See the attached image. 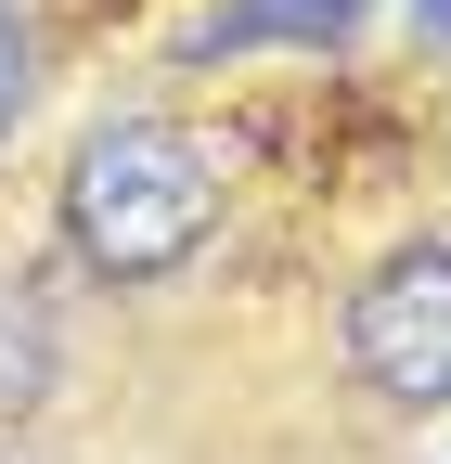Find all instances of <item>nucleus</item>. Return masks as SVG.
Here are the masks:
<instances>
[{"label":"nucleus","instance_id":"nucleus-1","mask_svg":"<svg viewBox=\"0 0 451 464\" xmlns=\"http://www.w3.org/2000/svg\"><path fill=\"white\" fill-rule=\"evenodd\" d=\"M52 207H65L78 271H103V284H168V271L206 246V219H219L206 155H194L181 130H155V116H103V130H78Z\"/></svg>","mask_w":451,"mask_h":464},{"label":"nucleus","instance_id":"nucleus-2","mask_svg":"<svg viewBox=\"0 0 451 464\" xmlns=\"http://www.w3.org/2000/svg\"><path fill=\"white\" fill-rule=\"evenodd\" d=\"M349 374L387 413H451V246H400L349 284Z\"/></svg>","mask_w":451,"mask_h":464},{"label":"nucleus","instance_id":"nucleus-3","mask_svg":"<svg viewBox=\"0 0 451 464\" xmlns=\"http://www.w3.org/2000/svg\"><path fill=\"white\" fill-rule=\"evenodd\" d=\"M52 387H65V323H52V297H39V284H14V271H0V426H26Z\"/></svg>","mask_w":451,"mask_h":464},{"label":"nucleus","instance_id":"nucleus-4","mask_svg":"<svg viewBox=\"0 0 451 464\" xmlns=\"http://www.w3.org/2000/svg\"><path fill=\"white\" fill-rule=\"evenodd\" d=\"M361 14H374V0H233V14H206L181 52L219 65V52H258V39H349Z\"/></svg>","mask_w":451,"mask_h":464},{"label":"nucleus","instance_id":"nucleus-5","mask_svg":"<svg viewBox=\"0 0 451 464\" xmlns=\"http://www.w3.org/2000/svg\"><path fill=\"white\" fill-rule=\"evenodd\" d=\"M26 91H39V26H26V0H0V142H14Z\"/></svg>","mask_w":451,"mask_h":464},{"label":"nucleus","instance_id":"nucleus-6","mask_svg":"<svg viewBox=\"0 0 451 464\" xmlns=\"http://www.w3.org/2000/svg\"><path fill=\"white\" fill-rule=\"evenodd\" d=\"M413 14H426V39H451V0H413Z\"/></svg>","mask_w":451,"mask_h":464}]
</instances>
